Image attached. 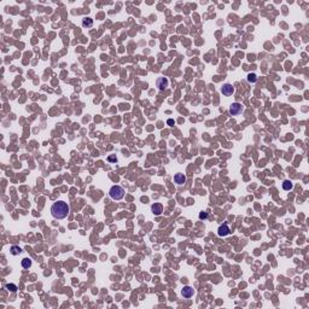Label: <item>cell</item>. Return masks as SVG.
Here are the masks:
<instances>
[{
	"label": "cell",
	"instance_id": "cell-1",
	"mask_svg": "<svg viewBox=\"0 0 309 309\" xmlns=\"http://www.w3.org/2000/svg\"><path fill=\"white\" fill-rule=\"evenodd\" d=\"M69 213H70V208H69L68 203L64 201H57L51 206V214L57 220L65 219L69 215Z\"/></svg>",
	"mask_w": 309,
	"mask_h": 309
},
{
	"label": "cell",
	"instance_id": "cell-10",
	"mask_svg": "<svg viewBox=\"0 0 309 309\" xmlns=\"http://www.w3.org/2000/svg\"><path fill=\"white\" fill-rule=\"evenodd\" d=\"M21 265H22V267H23L24 269H29V268L32 267V260L28 258V257L23 258L22 261H21Z\"/></svg>",
	"mask_w": 309,
	"mask_h": 309
},
{
	"label": "cell",
	"instance_id": "cell-16",
	"mask_svg": "<svg viewBox=\"0 0 309 309\" xmlns=\"http://www.w3.org/2000/svg\"><path fill=\"white\" fill-rule=\"evenodd\" d=\"M208 213H205V211H202V213H199V219L201 220H206L208 219Z\"/></svg>",
	"mask_w": 309,
	"mask_h": 309
},
{
	"label": "cell",
	"instance_id": "cell-8",
	"mask_svg": "<svg viewBox=\"0 0 309 309\" xmlns=\"http://www.w3.org/2000/svg\"><path fill=\"white\" fill-rule=\"evenodd\" d=\"M229 233H231V229H229V227L227 225H221L219 227V229H217V234L220 237H226V236H228Z\"/></svg>",
	"mask_w": 309,
	"mask_h": 309
},
{
	"label": "cell",
	"instance_id": "cell-14",
	"mask_svg": "<svg viewBox=\"0 0 309 309\" xmlns=\"http://www.w3.org/2000/svg\"><path fill=\"white\" fill-rule=\"evenodd\" d=\"M248 81L250 82V83H255L256 81H257V76H256V74H249L248 75Z\"/></svg>",
	"mask_w": 309,
	"mask_h": 309
},
{
	"label": "cell",
	"instance_id": "cell-9",
	"mask_svg": "<svg viewBox=\"0 0 309 309\" xmlns=\"http://www.w3.org/2000/svg\"><path fill=\"white\" fill-rule=\"evenodd\" d=\"M174 181L178 185H184L185 182H186V176H185L184 174H181V173H178V174L174 175Z\"/></svg>",
	"mask_w": 309,
	"mask_h": 309
},
{
	"label": "cell",
	"instance_id": "cell-17",
	"mask_svg": "<svg viewBox=\"0 0 309 309\" xmlns=\"http://www.w3.org/2000/svg\"><path fill=\"white\" fill-rule=\"evenodd\" d=\"M108 161H109V162L116 163V162H117V157H116V156H109V157H108Z\"/></svg>",
	"mask_w": 309,
	"mask_h": 309
},
{
	"label": "cell",
	"instance_id": "cell-3",
	"mask_svg": "<svg viewBox=\"0 0 309 309\" xmlns=\"http://www.w3.org/2000/svg\"><path fill=\"white\" fill-rule=\"evenodd\" d=\"M243 110H244V108H243V105L240 103H233L231 105V108H229V114L232 116H237V115L243 113Z\"/></svg>",
	"mask_w": 309,
	"mask_h": 309
},
{
	"label": "cell",
	"instance_id": "cell-11",
	"mask_svg": "<svg viewBox=\"0 0 309 309\" xmlns=\"http://www.w3.org/2000/svg\"><path fill=\"white\" fill-rule=\"evenodd\" d=\"M282 189L285 190V191H290V190H292V189H293V184H292V181H290V180H284V181H282Z\"/></svg>",
	"mask_w": 309,
	"mask_h": 309
},
{
	"label": "cell",
	"instance_id": "cell-15",
	"mask_svg": "<svg viewBox=\"0 0 309 309\" xmlns=\"http://www.w3.org/2000/svg\"><path fill=\"white\" fill-rule=\"evenodd\" d=\"M9 291H11V292H16L17 291V286L15 285V284H6V286H5Z\"/></svg>",
	"mask_w": 309,
	"mask_h": 309
},
{
	"label": "cell",
	"instance_id": "cell-4",
	"mask_svg": "<svg viewBox=\"0 0 309 309\" xmlns=\"http://www.w3.org/2000/svg\"><path fill=\"white\" fill-rule=\"evenodd\" d=\"M181 295H182V297L184 298H191L192 296L194 295V290L192 286H184L182 290H181Z\"/></svg>",
	"mask_w": 309,
	"mask_h": 309
},
{
	"label": "cell",
	"instance_id": "cell-7",
	"mask_svg": "<svg viewBox=\"0 0 309 309\" xmlns=\"http://www.w3.org/2000/svg\"><path fill=\"white\" fill-rule=\"evenodd\" d=\"M151 211H152V214H153L155 216H159L161 214L163 213V205L161 204V203H155V204H152Z\"/></svg>",
	"mask_w": 309,
	"mask_h": 309
},
{
	"label": "cell",
	"instance_id": "cell-13",
	"mask_svg": "<svg viewBox=\"0 0 309 309\" xmlns=\"http://www.w3.org/2000/svg\"><path fill=\"white\" fill-rule=\"evenodd\" d=\"M82 26H83L85 28H91V27L93 26V19L90 18V17L83 18V19H82Z\"/></svg>",
	"mask_w": 309,
	"mask_h": 309
},
{
	"label": "cell",
	"instance_id": "cell-6",
	"mask_svg": "<svg viewBox=\"0 0 309 309\" xmlns=\"http://www.w3.org/2000/svg\"><path fill=\"white\" fill-rule=\"evenodd\" d=\"M168 79H166V77H158L157 79V82H156V85H157V87H158V90L159 91H164L167 87H168Z\"/></svg>",
	"mask_w": 309,
	"mask_h": 309
},
{
	"label": "cell",
	"instance_id": "cell-12",
	"mask_svg": "<svg viewBox=\"0 0 309 309\" xmlns=\"http://www.w3.org/2000/svg\"><path fill=\"white\" fill-rule=\"evenodd\" d=\"M23 250L19 248V246H17V245H12L11 248H10V252L14 255V256H17V255H19L21 252H22Z\"/></svg>",
	"mask_w": 309,
	"mask_h": 309
},
{
	"label": "cell",
	"instance_id": "cell-5",
	"mask_svg": "<svg viewBox=\"0 0 309 309\" xmlns=\"http://www.w3.org/2000/svg\"><path fill=\"white\" fill-rule=\"evenodd\" d=\"M221 93L224 95H232L234 93V87L231 85V83H225L224 86L221 87Z\"/></svg>",
	"mask_w": 309,
	"mask_h": 309
},
{
	"label": "cell",
	"instance_id": "cell-2",
	"mask_svg": "<svg viewBox=\"0 0 309 309\" xmlns=\"http://www.w3.org/2000/svg\"><path fill=\"white\" fill-rule=\"evenodd\" d=\"M109 196H110V198L114 199V201H121L123 197H125V190H123V187H121L120 185H115V186H113L110 189Z\"/></svg>",
	"mask_w": 309,
	"mask_h": 309
},
{
	"label": "cell",
	"instance_id": "cell-18",
	"mask_svg": "<svg viewBox=\"0 0 309 309\" xmlns=\"http://www.w3.org/2000/svg\"><path fill=\"white\" fill-rule=\"evenodd\" d=\"M168 125H169V126H173V125H174V121H173V120H168Z\"/></svg>",
	"mask_w": 309,
	"mask_h": 309
}]
</instances>
